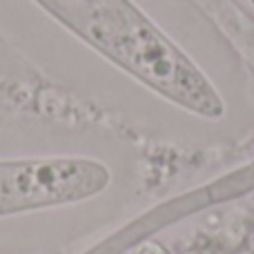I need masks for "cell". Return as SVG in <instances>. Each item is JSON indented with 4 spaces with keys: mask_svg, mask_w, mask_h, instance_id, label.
<instances>
[{
    "mask_svg": "<svg viewBox=\"0 0 254 254\" xmlns=\"http://www.w3.org/2000/svg\"><path fill=\"white\" fill-rule=\"evenodd\" d=\"M112 170L87 156L0 158V219L96 198Z\"/></svg>",
    "mask_w": 254,
    "mask_h": 254,
    "instance_id": "obj_2",
    "label": "cell"
},
{
    "mask_svg": "<svg viewBox=\"0 0 254 254\" xmlns=\"http://www.w3.org/2000/svg\"><path fill=\"white\" fill-rule=\"evenodd\" d=\"M252 2H254V0H252Z\"/></svg>",
    "mask_w": 254,
    "mask_h": 254,
    "instance_id": "obj_3",
    "label": "cell"
},
{
    "mask_svg": "<svg viewBox=\"0 0 254 254\" xmlns=\"http://www.w3.org/2000/svg\"><path fill=\"white\" fill-rule=\"evenodd\" d=\"M69 34L156 96L205 121L225 101L205 71L134 0H31Z\"/></svg>",
    "mask_w": 254,
    "mask_h": 254,
    "instance_id": "obj_1",
    "label": "cell"
}]
</instances>
